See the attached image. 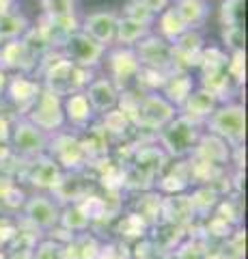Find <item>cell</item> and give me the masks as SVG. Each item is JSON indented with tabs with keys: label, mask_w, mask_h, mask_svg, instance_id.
I'll list each match as a JSON object with an SVG mask.
<instances>
[{
	"label": "cell",
	"mask_w": 248,
	"mask_h": 259,
	"mask_svg": "<svg viewBox=\"0 0 248 259\" xmlns=\"http://www.w3.org/2000/svg\"><path fill=\"white\" fill-rule=\"evenodd\" d=\"M0 259H9V255H7L5 250H0Z\"/></svg>",
	"instance_id": "6f0895ef"
},
{
	"label": "cell",
	"mask_w": 248,
	"mask_h": 259,
	"mask_svg": "<svg viewBox=\"0 0 248 259\" xmlns=\"http://www.w3.org/2000/svg\"><path fill=\"white\" fill-rule=\"evenodd\" d=\"M151 30H154V26H149V24H142V22H136V20L119 15L115 44L121 46V48H134L138 41H142L147 35H151Z\"/></svg>",
	"instance_id": "1f68e13d"
},
{
	"label": "cell",
	"mask_w": 248,
	"mask_h": 259,
	"mask_svg": "<svg viewBox=\"0 0 248 259\" xmlns=\"http://www.w3.org/2000/svg\"><path fill=\"white\" fill-rule=\"evenodd\" d=\"M15 236V218H11L9 214L0 216V250L9 246V242Z\"/></svg>",
	"instance_id": "f907efd6"
},
{
	"label": "cell",
	"mask_w": 248,
	"mask_h": 259,
	"mask_svg": "<svg viewBox=\"0 0 248 259\" xmlns=\"http://www.w3.org/2000/svg\"><path fill=\"white\" fill-rule=\"evenodd\" d=\"M22 214L39 231H50L59 225L61 209L52 197H47V194H35V197L26 199V203L22 207Z\"/></svg>",
	"instance_id": "2e32d148"
},
{
	"label": "cell",
	"mask_w": 248,
	"mask_h": 259,
	"mask_svg": "<svg viewBox=\"0 0 248 259\" xmlns=\"http://www.w3.org/2000/svg\"><path fill=\"white\" fill-rule=\"evenodd\" d=\"M134 52L138 56L140 67H149V69H158L164 74H173V48L171 44H166L164 39H160L158 35H147L142 41L134 46Z\"/></svg>",
	"instance_id": "8fae6325"
},
{
	"label": "cell",
	"mask_w": 248,
	"mask_h": 259,
	"mask_svg": "<svg viewBox=\"0 0 248 259\" xmlns=\"http://www.w3.org/2000/svg\"><path fill=\"white\" fill-rule=\"evenodd\" d=\"M123 18H130V20H136V22H142V24H149L154 26V20L156 15L151 13L140 0H127L123 5Z\"/></svg>",
	"instance_id": "f6af8a7d"
},
{
	"label": "cell",
	"mask_w": 248,
	"mask_h": 259,
	"mask_svg": "<svg viewBox=\"0 0 248 259\" xmlns=\"http://www.w3.org/2000/svg\"><path fill=\"white\" fill-rule=\"evenodd\" d=\"M39 59L30 52V48L24 44V39H15V41L0 44V69L5 74H26L33 76L37 69Z\"/></svg>",
	"instance_id": "5bb4252c"
},
{
	"label": "cell",
	"mask_w": 248,
	"mask_h": 259,
	"mask_svg": "<svg viewBox=\"0 0 248 259\" xmlns=\"http://www.w3.org/2000/svg\"><path fill=\"white\" fill-rule=\"evenodd\" d=\"M47 156L59 164L63 173H76L84 171L89 166L84 147L80 143L78 132H69V130H59V132L50 134L47 141Z\"/></svg>",
	"instance_id": "277c9868"
},
{
	"label": "cell",
	"mask_w": 248,
	"mask_h": 259,
	"mask_svg": "<svg viewBox=\"0 0 248 259\" xmlns=\"http://www.w3.org/2000/svg\"><path fill=\"white\" fill-rule=\"evenodd\" d=\"M30 259H65V248L54 238L39 240V244L30 253Z\"/></svg>",
	"instance_id": "b9f144b4"
},
{
	"label": "cell",
	"mask_w": 248,
	"mask_h": 259,
	"mask_svg": "<svg viewBox=\"0 0 248 259\" xmlns=\"http://www.w3.org/2000/svg\"><path fill=\"white\" fill-rule=\"evenodd\" d=\"M59 227H63L67 233L76 236V233H82L91 227V218L86 216V212L82 209L80 203H69L59 216Z\"/></svg>",
	"instance_id": "e575fe53"
},
{
	"label": "cell",
	"mask_w": 248,
	"mask_h": 259,
	"mask_svg": "<svg viewBox=\"0 0 248 259\" xmlns=\"http://www.w3.org/2000/svg\"><path fill=\"white\" fill-rule=\"evenodd\" d=\"M173 7L188 30H201L210 18L207 0H173Z\"/></svg>",
	"instance_id": "d4e9b609"
},
{
	"label": "cell",
	"mask_w": 248,
	"mask_h": 259,
	"mask_svg": "<svg viewBox=\"0 0 248 259\" xmlns=\"http://www.w3.org/2000/svg\"><path fill=\"white\" fill-rule=\"evenodd\" d=\"M47 141H50V134L41 132L37 125H33L24 117H20L11 125L9 143H11V149L18 158L28 160V158L43 156L47 151Z\"/></svg>",
	"instance_id": "ba28073f"
},
{
	"label": "cell",
	"mask_w": 248,
	"mask_h": 259,
	"mask_svg": "<svg viewBox=\"0 0 248 259\" xmlns=\"http://www.w3.org/2000/svg\"><path fill=\"white\" fill-rule=\"evenodd\" d=\"M203 127L205 132L222 139L231 149L242 147L246 139V110L237 102L218 104V108L212 112V117L205 121Z\"/></svg>",
	"instance_id": "3957f363"
},
{
	"label": "cell",
	"mask_w": 248,
	"mask_h": 259,
	"mask_svg": "<svg viewBox=\"0 0 248 259\" xmlns=\"http://www.w3.org/2000/svg\"><path fill=\"white\" fill-rule=\"evenodd\" d=\"M61 52H63V56H65L67 61L78 65V67L95 71L104 63L106 48L100 46L97 41H93L91 37H86L82 30H78L65 41V46L61 48Z\"/></svg>",
	"instance_id": "30bf717a"
},
{
	"label": "cell",
	"mask_w": 248,
	"mask_h": 259,
	"mask_svg": "<svg viewBox=\"0 0 248 259\" xmlns=\"http://www.w3.org/2000/svg\"><path fill=\"white\" fill-rule=\"evenodd\" d=\"M117 22H119V13L110 9H100L86 13L80 20V30L108 50L110 46H115L117 39Z\"/></svg>",
	"instance_id": "7c38bea8"
},
{
	"label": "cell",
	"mask_w": 248,
	"mask_h": 259,
	"mask_svg": "<svg viewBox=\"0 0 248 259\" xmlns=\"http://www.w3.org/2000/svg\"><path fill=\"white\" fill-rule=\"evenodd\" d=\"M41 233L33 223H28L24 216L15 218V236L9 242V253H33V248L39 244Z\"/></svg>",
	"instance_id": "83f0119b"
},
{
	"label": "cell",
	"mask_w": 248,
	"mask_h": 259,
	"mask_svg": "<svg viewBox=\"0 0 248 259\" xmlns=\"http://www.w3.org/2000/svg\"><path fill=\"white\" fill-rule=\"evenodd\" d=\"M190 158H196V160H201L205 164L216 166V168H225L231 162V147L222 139H218V136L203 132L194 151L190 153Z\"/></svg>",
	"instance_id": "e0dca14e"
},
{
	"label": "cell",
	"mask_w": 248,
	"mask_h": 259,
	"mask_svg": "<svg viewBox=\"0 0 248 259\" xmlns=\"http://www.w3.org/2000/svg\"><path fill=\"white\" fill-rule=\"evenodd\" d=\"M154 26L156 30H151L154 35H158L160 39H164L166 44H173L175 39H179L183 32H186V24L181 22V18L177 15V11H175V7L171 5L169 9H164L160 15H156L154 20Z\"/></svg>",
	"instance_id": "f546056e"
},
{
	"label": "cell",
	"mask_w": 248,
	"mask_h": 259,
	"mask_svg": "<svg viewBox=\"0 0 248 259\" xmlns=\"http://www.w3.org/2000/svg\"><path fill=\"white\" fill-rule=\"evenodd\" d=\"M136 214L149 227L162 221V194L158 190H145L140 192L138 201H136Z\"/></svg>",
	"instance_id": "836d02e7"
},
{
	"label": "cell",
	"mask_w": 248,
	"mask_h": 259,
	"mask_svg": "<svg viewBox=\"0 0 248 259\" xmlns=\"http://www.w3.org/2000/svg\"><path fill=\"white\" fill-rule=\"evenodd\" d=\"M192 218H194V212H192L190 199L186 194H169V197H162V221L186 227Z\"/></svg>",
	"instance_id": "f1b7e54d"
},
{
	"label": "cell",
	"mask_w": 248,
	"mask_h": 259,
	"mask_svg": "<svg viewBox=\"0 0 248 259\" xmlns=\"http://www.w3.org/2000/svg\"><path fill=\"white\" fill-rule=\"evenodd\" d=\"M15 160H18V156H15L13 160L5 162V164H0V199L5 197L7 192H9L15 184H18V175H15Z\"/></svg>",
	"instance_id": "bcb514c9"
},
{
	"label": "cell",
	"mask_w": 248,
	"mask_h": 259,
	"mask_svg": "<svg viewBox=\"0 0 248 259\" xmlns=\"http://www.w3.org/2000/svg\"><path fill=\"white\" fill-rule=\"evenodd\" d=\"M41 82L33 76L26 74H13L7 80V89H5V100L20 112V117H24L28 112V108L35 104V100L41 93Z\"/></svg>",
	"instance_id": "4fadbf2b"
},
{
	"label": "cell",
	"mask_w": 248,
	"mask_h": 259,
	"mask_svg": "<svg viewBox=\"0 0 248 259\" xmlns=\"http://www.w3.org/2000/svg\"><path fill=\"white\" fill-rule=\"evenodd\" d=\"M33 125H37L45 134H54L65 127V115H63V97L54 95L47 89H41V93L35 100V104L24 115Z\"/></svg>",
	"instance_id": "52a82bcc"
},
{
	"label": "cell",
	"mask_w": 248,
	"mask_h": 259,
	"mask_svg": "<svg viewBox=\"0 0 248 259\" xmlns=\"http://www.w3.org/2000/svg\"><path fill=\"white\" fill-rule=\"evenodd\" d=\"M28 28H30V24L26 20V15L18 11L15 7L7 11H0V44L22 39Z\"/></svg>",
	"instance_id": "4dcf8cb0"
},
{
	"label": "cell",
	"mask_w": 248,
	"mask_h": 259,
	"mask_svg": "<svg viewBox=\"0 0 248 259\" xmlns=\"http://www.w3.org/2000/svg\"><path fill=\"white\" fill-rule=\"evenodd\" d=\"M43 15L47 18H65V15H78L76 0H41Z\"/></svg>",
	"instance_id": "7bdbcfd3"
},
{
	"label": "cell",
	"mask_w": 248,
	"mask_h": 259,
	"mask_svg": "<svg viewBox=\"0 0 248 259\" xmlns=\"http://www.w3.org/2000/svg\"><path fill=\"white\" fill-rule=\"evenodd\" d=\"M15 175H18L20 180L28 182L37 190L52 192L57 188V184L61 182L63 171L47 153H43V156L28 158V160L18 158L15 160Z\"/></svg>",
	"instance_id": "8992f818"
},
{
	"label": "cell",
	"mask_w": 248,
	"mask_h": 259,
	"mask_svg": "<svg viewBox=\"0 0 248 259\" xmlns=\"http://www.w3.org/2000/svg\"><path fill=\"white\" fill-rule=\"evenodd\" d=\"M201 134H203V125L192 123L190 119L177 115L156 134V141L158 147L171 160H183L194 151Z\"/></svg>",
	"instance_id": "7a4b0ae2"
},
{
	"label": "cell",
	"mask_w": 248,
	"mask_h": 259,
	"mask_svg": "<svg viewBox=\"0 0 248 259\" xmlns=\"http://www.w3.org/2000/svg\"><path fill=\"white\" fill-rule=\"evenodd\" d=\"M80 136V143L84 147L86 153V160L89 164H97V162L106 160L108 153H110V136L104 132V127L100 123H91L89 127H84L82 132H78Z\"/></svg>",
	"instance_id": "7402d4cb"
},
{
	"label": "cell",
	"mask_w": 248,
	"mask_h": 259,
	"mask_svg": "<svg viewBox=\"0 0 248 259\" xmlns=\"http://www.w3.org/2000/svg\"><path fill=\"white\" fill-rule=\"evenodd\" d=\"M151 229V227L142 221V218L136 214V212H130L125 214L121 221H119V236L121 238H136V240H142L147 236V231Z\"/></svg>",
	"instance_id": "ab89813d"
},
{
	"label": "cell",
	"mask_w": 248,
	"mask_h": 259,
	"mask_svg": "<svg viewBox=\"0 0 248 259\" xmlns=\"http://www.w3.org/2000/svg\"><path fill=\"white\" fill-rule=\"evenodd\" d=\"M175 117H177V108L171 102H166L160 93H142L138 110L132 119V127L142 134L156 136Z\"/></svg>",
	"instance_id": "5b68a950"
},
{
	"label": "cell",
	"mask_w": 248,
	"mask_h": 259,
	"mask_svg": "<svg viewBox=\"0 0 248 259\" xmlns=\"http://www.w3.org/2000/svg\"><path fill=\"white\" fill-rule=\"evenodd\" d=\"M82 171L76 173H63L61 182L57 184V188L52 190L54 199L63 201V203H78L82 201L86 194H91V190L86 188V184H82Z\"/></svg>",
	"instance_id": "484cf974"
},
{
	"label": "cell",
	"mask_w": 248,
	"mask_h": 259,
	"mask_svg": "<svg viewBox=\"0 0 248 259\" xmlns=\"http://www.w3.org/2000/svg\"><path fill=\"white\" fill-rule=\"evenodd\" d=\"M13 7H15V0H0V11L13 9Z\"/></svg>",
	"instance_id": "11a10c76"
},
{
	"label": "cell",
	"mask_w": 248,
	"mask_h": 259,
	"mask_svg": "<svg viewBox=\"0 0 248 259\" xmlns=\"http://www.w3.org/2000/svg\"><path fill=\"white\" fill-rule=\"evenodd\" d=\"M9 259H30V253H7Z\"/></svg>",
	"instance_id": "9f6ffc18"
},
{
	"label": "cell",
	"mask_w": 248,
	"mask_h": 259,
	"mask_svg": "<svg viewBox=\"0 0 248 259\" xmlns=\"http://www.w3.org/2000/svg\"><path fill=\"white\" fill-rule=\"evenodd\" d=\"M192 91H194V78H192L190 71H173L166 78L164 87L160 89V95L179 110V106L188 100V95Z\"/></svg>",
	"instance_id": "cb8c5ba5"
},
{
	"label": "cell",
	"mask_w": 248,
	"mask_h": 259,
	"mask_svg": "<svg viewBox=\"0 0 248 259\" xmlns=\"http://www.w3.org/2000/svg\"><path fill=\"white\" fill-rule=\"evenodd\" d=\"M205 248L194 240H188L183 244L177 246V253H175V259H203Z\"/></svg>",
	"instance_id": "681fc988"
},
{
	"label": "cell",
	"mask_w": 248,
	"mask_h": 259,
	"mask_svg": "<svg viewBox=\"0 0 248 259\" xmlns=\"http://www.w3.org/2000/svg\"><path fill=\"white\" fill-rule=\"evenodd\" d=\"M119 89L113 84V80H108L106 76L104 78H93L91 84L86 87V100H89L91 108L95 115H104V112L117 108V102H119Z\"/></svg>",
	"instance_id": "ffe728a7"
},
{
	"label": "cell",
	"mask_w": 248,
	"mask_h": 259,
	"mask_svg": "<svg viewBox=\"0 0 248 259\" xmlns=\"http://www.w3.org/2000/svg\"><path fill=\"white\" fill-rule=\"evenodd\" d=\"M97 259H132V250L125 242H108L102 244Z\"/></svg>",
	"instance_id": "c3c4849f"
},
{
	"label": "cell",
	"mask_w": 248,
	"mask_h": 259,
	"mask_svg": "<svg viewBox=\"0 0 248 259\" xmlns=\"http://www.w3.org/2000/svg\"><path fill=\"white\" fill-rule=\"evenodd\" d=\"M97 123L104 127V132L110 136V141L127 139V136H130V132L134 130L132 123H130V119H127L119 108H113V110L104 112V115L100 117Z\"/></svg>",
	"instance_id": "d6a6232c"
},
{
	"label": "cell",
	"mask_w": 248,
	"mask_h": 259,
	"mask_svg": "<svg viewBox=\"0 0 248 259\" xmlns=\"http://www.w3.org/2000/svg\"><path fill=\"white\" fill-rule=\"evenodd\" d=\"M13 158H15V153L11 149L9 139H0V164H5V162H9Z\"/></svg>",
	"instance_id": "f5cc1de1"
},
{
	"label": "cell",
	"mask_w": 248,
	"mask_h": 259,
	"mask_svg": "<svg viewBox=\"0 0 248 259\" xmlns=\"http://www.w3.org/2000/svg\"><path fill=\"white\" fill-rule=\"evenodd\" d=\"M173 48V67L175 71H192L196 69L201 52L205 48V39L199 30H186L179 39L171 44Z\"/></svg>",
	"instance_id": "9a60e30c"
},
{
	"label": "cell",
	"mask_w": 248,
	"mask_h": 259,
	"mask_svg": "<svg viewBox=\"0 0 248 259\" xmlns=\"http://www.w3.org/2000/svg\"><path fill=\"white\" fill-rule=\"evenodd\" d=\"M7 80H9V74H5V71L0 69V102L5 100V89H7Z\"/></svg>",
	"instance_id": "db71d44e"
},
{
	"label": "cell",
	"mask_w": 248,
	"mask_h": 259,
	"mask_svg": "<svg viewBox=\"0 0 248 259\" xmlns=\"http://www.w3.org/2000/svg\"><path fill=\"white\" fill-rule=\"evenodd\" d=\"M222 48L231 52H244L246 50V32L244 26H225L222 28Z\"/></svg>",
	"instance_id": "60d3db41"
},
{
	"label": "cell",
	"mask_w": 248,
	"mask_h": 259,
	"mask_svg": "<svg viewBox=\"0 0 248 259\" xmlns=\"http://www.w3.org/2000/svg\"><path fill=\"white\" fill-rule=\"evenodd\" d=\"M188 199H190L194 216H205L216 209V205H218V201H220V192H216L212 186H196L194 192H192Z\"/></svg>",
	"instance_id": "d590c367"
},
{
	"label": "cell",
	"mask_w": 248,
	"mask_h": 259,
	"mask_svg": "<svg viewBox=\"0 0 248 259\" xmlns=\"http://www.w3.org/2000/svg\"><path fill=\"white\" fill-rule=\"evenodd\" d=\"M104 61H106V69H108L106 78L113 80V84L119 91H123V89L134 84L136 74L140 71V63H138V56H136L134 48L117 46L113 50H106Z\"/></svg>",
	"instance_id": "9c48e42d"
},
{
	"label": "cell",
	"mask_w": 248,
	"mask_h": 259,
	"mask_svg": "<svg viewBox=\"0 0 248 259\" xmlns=\"http://www.w3.org/2000/svg\"><path fill=\"white\" fill-rule=\"evenodd\" d=\"M227 74L231 76V80L242 87L246 82V50L244 52H231L229 61H227Z\"/></svg>",
	"instance_id": "ee69618b"
},
{
	"label": "cell",
	"mask_w": 248,
	"mask_h": 259,
	"mask_svg": "<svg viewBox=\"0 0 248 259\" xmlns=\"http://www.w3.org/2000/svg\"><path fill=\"white\" fill-rule=\"evenodd\" d=\"M227 61H229V52L222 46H205L199 59L196 69L201 74H210V71H220L227 69Z\"/></svg>",
	"instance_id": "8d00e7d4"
},
{
	"label": "cell",
	"mask_w": 248,
	"mask_h": 259,
	"mask_svg": "<svg viewBox=\"0 0 248 259\" xmlns=\"http://www.w3.org/2000/svg\"><path fill=\"white\" fill-rule=\"evenodd\" d=\"M156 188L158 192L166 194H183L190 186V171H188V160H171L164 164V168L156 177Z\"/></svg>",
	"instance_id": "ac0fdd59"
},
{
	"label": "cell",
	"mask_w": 248,
	"mask_h": 259,
	"mask_svg": "<svg viewBox=\"0 0 248 259\" xmlns=\"http://www.w3.org/2000/svg\"><path fill=\"white\" fill-rule=\"evenodd\" d=\"M140 3L145 5L154 15H160L164 9H169V7L173 5V0H140Z\"/></svg>",
	"instance_id": "816d5d0a"
},
{
	"label": "cell",
	"mask_w": 248,
	"mask_h": 259,
	"mask_svg": "<svg viewBox=\"0 0 248 259\" xmlns=\"http://www.w3.org/2000/svg\"><path fill=\"white\" fill-rule=\"evenodd\" d=\"M63 115H65V125L74 127V132H82L84 127L95 123V112L84 91L63 97Z\"/></svg>",
	"instance_id": "d6986e66"
},
{
	"label": "cell",
	"mask_w": 248,
	"mask_h": 259,
	"mask_svg": "<svg viewBox=\"0 0 248 259\" xmlns=\"http://www.w3.org/2000/svg\"><path fill=\"white\" fill-rule=\"evenodd\" d=\"M33 78H41L39 80L41 87L52 91L54 95L67 97L86 91V87L95 78V71L78 67V65L67 61L61 50H50L39 59Z\"/></svg>",
	"instance_id": "6da1fadb"
},
{
	"label": "cell",
	"mask_w": 248,
	"mask_h": 259,
	"mask_svg": "<svg viewBox=\"0 0 248 259\" xmlns=\"http://www.w3.org/2000/svg\"><path fill=\"white\" fill-rule=\"evenodd\" d=\"M199 89L207 91L218 104H227V102H233V95L237 93L239 87L231 80L227 69H220V71H210V74H201Z\"/></svg>",
	"instance_id": "603a6c76"
},
{
	"label": "cell",
	"mask_w": 248,
	"mask_h": 259,
	"mask_svg": "<svg viewBox=\"0 0 248 259\" xmlns=\"http://www.w3.org/2000/svg\"><path fill=\"white\" fill-rule=\"evenodd\" d=\"M166 78H169V74H164V71L140 67V71L136 74V80H134L132 87L138 89L140 93H160V89L164 87Z\"/></svg>",
	"instance_id": "74e56055"
},
{
	"label": "cell",
	"mask_w": 248,
	"mask_h": 259,
	"mask_svg": "<svg viewBox=\"0 0 248 259\" xmlns=\"http://www.w3.org/2000/svg\"><path fill=\"white\" fill-rule=\"evenodd\" d=\"M26 199H28V197L24 194V190L20 188L18 184H15L13 188L7 192L3 199H0V205H3L7 212H20V209L24 207V203H26Z\"/></svg>",
	"instance_id": "7dc6e473"
},
{
	"label": "cell",
	"mask_w": 248,
	"mask_h": 259,
	"mask_svg": "<svg viewBox=\"0 0 248 259\" xmlns=\"http://www.w3.org/2000/svg\"><path fill=\"white\" fill-rule=\"evenodd\" d=\"M216 108H218V102H216L207 91H203V89L194 87V91L188 95V100L179 106L177 115L190 119L192 123L203 125L205 121L212 117V112H214Z\"/></svg>",
	"instance_id": "44dd1931"
},
{
	"label": "cell",
	"mask_w": 248,
	"mask_h": 259,
	"mask_svg": "<svg viewBox=\"0 0 248 259\" xmlns=\"http://www.w3.org/2000/svg\"><path fill=\"white\" fill-rule=\"evenodd\" d=\"M220 22H222V26H244V22H246V0H222Z\"/></svg>",
	"instance_id": "f35d334b"
},
{
	"label": "cell",
	"mask_w": 248,
	"mask_h": 259,
	"mask_svg": "<svg viewBox=\"0 0 248 259\" xmlns=\"http://www.w3.org/2000/svg\"><path fill=\"white\" fill-rule=\"evenodd\" d=\"M63 248H65V259H97L102 244L93 233L82 231V233L71 236L63 244Z\"/></svg>",
	"instance_id": "4316f807"
}]
</instances>
